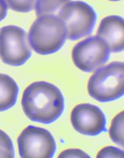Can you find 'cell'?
I'll return each mask as SVG.
<instances>
[{"label":"cell","instance_id":"5bb4252c","mask_svg":"<svg viewBox=\"0 0 124 158\" xmlns=\"http://www.w3.org/2000/svg\"><path fill=\"white\" fill-rule=\"evenodd\" d=\"M15 152L12 142L9 136L0 130V157H14Z\"/></svg>","mask_w":124,"mask_h":158},{"label":"cell","instance_id":"9a60e30c","mask_svg":"<svg viewBox=\"0 0 124 158\" xmlns=\"http://www.w3.org/2000/svg\"><path fill=\"white\" fill-rule=\"evenodd\" d=\"M97 158H124V151L112 146H108L101 150L97 154Z\"/></svg>","mask_w":124,"mask_h":158},{"label":"cell","instance_id":"ba28073f","mask_svg":"<svg viewBox=\"0 0 124 158\" xmlns=\"http://www.w3.org/2000/svg\"><path fill=\"white\" fill-rule=\"evenodd\" d=\"M70 121L74 129L84 135L96 136L105 129L104 113L99 107L89 103L76 106L71 112Z\"/></svg>","mask_w":124,"mask_h":158},{"label":"cell","instance_id":"277c9868","mask_svg":"<svg viewBox=\"0 0 124 158\" xmlns=\"http://www.w3.org/2000/svg\"><path fill=\"white\" fill-rule=\"evenodd\" d=\"M57 16L66 27L67 38L75 40L90 34L97 20L94 9L81 1H69L59 11Z\"/></svg>","mask_w":124,"mask_h":158},{"label":"cell","instance_id":"5b68a950","mask_svg":"<svg viewBox=\"0 0 124 158\" xmlns=\"http://www.w3.org/2000/svg\"><path fill=\"white\" fill-rule=\"evenodd\" d=\"M17 141L21 158H51L56 150L55 139L50 132L32 125L22 131Z\"/></svg>","mask_w":124,"mask_h":158},{"label":"cell","instance_id":"30bf717a","mask_svg":"<svg viewBox=\"0 0 124 158\" xmlns=\"http://www.w3.org/2000/svg\"><path fill=\"white\" fill-rule=\"evenodd\" d=\"M18 86L9 76L0 74V111L11 108L15 104L19 92Z\"/></svg>","mask_w":124,"mask_h":158},{"label":"cell","instance_id":"52a82bcc","mask_svg":"<svg viewBox=\"0 0 124 158\" xmlns=\"http://www.w3.org/2000/svg\"><path fill=\"white\" fill-rule=\"evenodd\" d=\"M110 52L106 43L96 35L88 37L75 44L71 56L77 68L89 73L97 70L106 62Z\"/></svg>","mask_w":124,"mask_h":158},{"label":"cell","instance_id":"8992f818","mask_svg":"<svg viewBox=\"0 0 124 158\" xmlns=\"http://www.w3.org/2000/svg\"><path fill=\"white\" fill-rule=\"evenodd\" d=\"M32 55L27 33L22 28L9 25L0 29V56L2 61L14 66L24 64Z\"/></svg>","mask_w":124,"mask_h":158},{"label":"cell","instance_id":"9c48e42d","mask_svg":"<svg viewBox=\"0 0 124 158\" xmlns=\"http://www.w3.org/2000/svg\"><path fill=\"white\" fill-rule=\"evenodd\" d=\"M96 35L103 39L111 52L124 50V19L116 15L107 16L100 22Z\"/></svg>","mask_w":124,"mask_h":158},{"label":"cell","instance_id":"e0dca14e","mask_svg":"<svg viewBox=\"0 0 124 158\" xmlns=\"http://www.w3.org/2000/svg\"><path fill=\"white\" fill-rule=\"evenodd\" d=\"M107 0L111 1H120L121 0Z\"/></svg>","mask_w":124,"mask_h":158},{"label":"cell","instance_id":"2e32d148","mask_svg":"<svg viewBox=\"0 0 124 158\" xmlns=\"http://www.w3.org/2000/svg\"><path fill=\"white\" fill-rule=\"evenodd\" d=\"M60 158H89V156L84 151L78 149L70 148L62 152L59 155Z\"/></svg>","mask_w":124,"mask_h":158},{"label":"cell","instance_id":"3957f363","mask_svg":"<svg viewBox=\"0 0 124 158\" xmlns=\"http://www.w3.org/2000/svg\"><path fill=\"white\" fill-rule=\"evenodd\" d=\"M89 95L95 100L106 102L124 95V62L114 61L99 68L87 84Z\"/></svg>","mask_w":124,"mask_h":158},{"label":"cell","instance_id":"6da1fadb","mask_svg":"<svg viewBox=\"0 0 124 158\" xmlns=\"http://www.w3.org/2000/svg\"><path fill=\"white\" fill-rule=\"evenodd\" d=\"M26 116L31 121L49 124L57 120L64 108V99L60 89L44 81L33 82L25 89L21 101Z\"/></svg>","mask_w":124,"mask_h":158},{"label":"cell","instance_id":"4fadbf2b","mask_svg":"<svg viewBox=\"0 0 124 158\" xmlns=\"http://www.w3.org/2000/svg\"><path fill=\"white\" fill-rule=\"evenodd\" d=\"M8 7L14 11L27 13L35 7L37 0H4Z\"/></svg>","mask_w":124,"mask_h":158},{"label":"cell","instance_id":"7a4b0ae2","mask_svg":"<svg viewBox=\"0 0 124 158\" xmlns=\"http://www.w3.org/2000/svg\"><path fill=\"white\" fill-rule=\"evenodd\" d=\"M67 29L57 15H44L33 22L28 34L29 44L37 53L46 55L56 52L65 43Z\"/></svg>","mask_w":124,"mask_h":158},{"label":"cell","instance_id":"7c38bea8","mask_svg":"<svg viewBox=\"0 0 124 158\" xmlns=\"http://www.w3.org/2000/svg\"><path fill=\"white\" fill-rule=\"evenodd\" d=\"M70 0H37L35 6L38 17L46 15H57L61 9Z\"/></svg>","mask_w":124,"mask_h":158},{"label":"cell","instance_id":"8fae6325","mask_svg":"<svg viewBox=\"0 0 124 158\" xmlns=\"http://www.w3.org/2000/svg\"><path fill=\"white\" fill-rule=\"evenodd\" d=\"M109 134L112 141L124 148V110L118 114L112 120Z\"/></svg>","mask_w":124,"mask_h":158}]
</instances>
